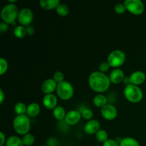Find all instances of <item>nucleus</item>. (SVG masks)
Listing matches in <instances>:
<instances>
[{
    "label": "nucleus",
    "instance_id": "8",
    "mask_svg": "<svg viewBox=\"0 0 146 146\" xmlns=\"http://www.w3.org/2000/svg\"><path fill=\"white\" fill-rule=\"evenodd\" d=\"M33 19H34V14L30 9H21L19 12L17 20H18L20 25L24 26L25 27L31 26Z\"/></svg>",
    "mask_w": 146,
    "mask_h": 146
},
{
    "label": "nucleus",
    "instance_id": "37",
    "mask_svg": "<svg viewBox=\"0 0 146 146\" xmlns=\"http://www.w3.org/2000/svg\"><path fill=\"white\" fill-rule=\"evenodd\" d=\"M4 98H5V97H4V91H3L2 89H0V104H3V102L4 101Z\"/></svg>",
    "mask_w": 146,
    "mask_h": 146
},
{
    "label": "nucleus",
    "instance_id": "31",
    "mask_svg": "<svg viewBox=\"0 0 146 146\" xmlns=\"http://www.w3.org/2000/svg\"><path fill=\"white\" fill-rule=\"evenodd\" d=\"M110 68H111V67H110L109 64L107 63V61H104V62H102L99 65V67H98L100 72L104 73V74H105L106 72L108 71V70L110 69Z\"/></svg>",
    "mask_w": 146,
    "mask_h": 146
},
{
    "label": "nucleus",
    "instance_id": "27",
    "mask_svg": "<svg viewBox=\"0 0 146 146\" xmlns=\"http://www.w3.org/2000/svg\"><path fill=\"white\" fill-rule=\"evenodd\" d=\"M81 116L83 118H84L85 120L87 121H90V120L93 119V117H94V113H93L92 110H91L90 108H85L81 111Z\"/></svg>",
    "mask_w": 146,
    "mask_h": 146
},
{
    "label": "nucleus",
    "instance_id": "5",
    "mask_svg": "<svg viewBox=\"0 0 146 146\" xmlns=\"http://www.w3.org/2000/svg\"><path fill=\"white\" fill-rule=\"evenodd\" d=\"M126 60V55L121 50H114L111 51L107 58V63L111 68H118L124 64Z\"/></svg>",
    "mask_w": 146,
    "mask_h": 146
},
{
    "label": "nucleus",
    "instance_id": "4",
    "mask_svg": "<svg viewBox=\"0 0 146 146\" xmlns=\"http://www.w3.org/2000/svg\"><path fill=\"white\" fill-rule=\"evenodd\" d=\"M123 95L125 99L133 104H137L142 101L143 98V92L138 86L128 84L125 86L123 90Z\"/></svg>",
    "mask_w": 146,
    "mask_h": 146
},
{
    "label": "nucleus",
    "instance_id": "32",
    "mask_svg": "<svg viewBox=\"0 0 146 146\" xmlns=\"http://www.w3.org/2000/svg\"><path fill=\"white\" fill-rule=\"evenodd\" d=\"M103 146H120V144L116 140L108 139L104 143H103Z\"/></svg>",
    "mask_w": 146,
    "mask_h": 146
},
{
    "label": "nucleus",
    "instance_id": "13",
    "mask_svg": "<svg viewBox=\"0 0 146 146\" xmlns=\"http://www.w3.org/2000/svg\"><path fill=\"white\" fill-rule=\"evenodd\" d=\"M58 84L53 78H48L43 82L41 85V91L45 95L52 94L56 91Z\"/></svg>",
    "mask_w": 146,
    "mask_h": 146
},
{
    "label": "nucleus",
    "instance_id": "17",
    "mask_svg": "<svg viewBox=\"0 0 146 146\" xmlns=\"http://www.w3.org/2000/svg\"><path fill=\"white\" fill-rule=\"evenodd\" d=\"M60 4L59 0H41L39 1L40 7L45 10L56 9Z\"/></svg>",
    "mask_w": 146,
    "mask_h": 146
},
{
    "label": "nucleus",
    "instance_id": "29",
    "mask_svg": "<svg viewBox=\"0 0 146 146\" xmlns=\"http://www.w3.org/2000/svg\"><path fill=\"white\" fill-rule=\"evenodd\" d=\"M64 78H65L64 74L61 71H56L53 76V79L58 84L64 81Z\"/></svg>",
    "mask_w": 146,
    "mask_h": 146
},
{
    "label": "nucleus",
    "instance_id": "15",
    "mask_svg": "<svg viewBox=\"0 0 146 146\" xmlns=\"http://www.w3.org/2000/svg\"><path fill=\"white\" fill-rule=\"evenodd\" d=\"M43 105L48 110H54L57 107L58 98L54 94H46L43 98Z\"/></svg>",
    "mask_w": 146,
    "mask_h": 146
},
{
    "label": "nucleus",
    "instance_id": "1",
    "mask_svg": "<svg viewBox=\"0 0 146 146\" xmlns=\"http://www.w3.org/2000/svg\"><path fill=\"white\" fill-rule=\"evenodd\" d=\"M109 76L104 73L94 71L88 77V85L94 92L102 94L108 90L111 86Z\"/></svg>",
    "mask_w": 146,
    "mask_h": 146
},
{
    "label": "nucleus",
    "instance_id": "18",
    "mask_svg": "<svg viewBox=\"0 0 146 146\" xmlns=\"http://www.w3.org/2000/svg\"><path fill=\"white\" fill-rule=\"evenodd\" d=\"M93 103H94L95 106L102 108L103 107H104L106 105L108 104V99L106 97V96L103 95L102 94H98V95H96L94 98Z\"/></svg>",
    "mask_w": 146,
    "mask_h": 146
},
{
    "label": "nucleus",
    "instance_id": "14",
    "mask_svg": "<svg viewBox=\"0 0 146 146\" xmlns=\"http://www.w3.org/2000/svg\"><path fill=\"white\" fill-rule=\"evenodd\" d=\"M109 78L112 84H118L125 80V74L121 68H114L110 73Z\"/></svg>",
    "mask_w": 146,
    "mask_h": 146
},
{
    "label": "nucleus",
    "instance_id": "20",
    "mask_svg": "<svg viewBox=\"0 0 146 146\" xmlns=\"http://www.w3.org/2000/svg\"><path fill=\"white\" fill-rule=\"evenodd\" d=\"M6 146H24L22 140L17 135H11L7 139Z\"/></svg>",
    "mask_w": 146,
    "mask_h": 146
},
{
    "label": "nucleus",
    "instance_id": "26",
    "mask_svg": "<svg viewBox=\"0 0 146 146\" xmlns=\"http://www.w3.org/2000/svg\"><path fill=\"white\" fill-rule=\"evenodd\" d=\"M21 140H22L23 144L24 146H31L35 142V137L34 135L29 133L23 135Z\"/></svg>",
    "mask_w": 146,
    "mask_h": 146
},
{
    "label": "nucleus",
    "instance_id": "16",
    "mask_svg": "<svg viewBox=\"0 0 146 146\" xmlns=\"http://www.w3.org/2000/svg\"><path fill=\"white\" fill-rule=\"evenodd\" d=\"M41 112V107L37 103H31L27 106V114L29 118H35Z\"/></svg>",
    "mask_w": 146,
    "mask_h": 146
},
{
    "label": "nucleus",
    "instance_id": "21",
    "mask_svg": "<svg viewBox=\"0 0 146 146\" xmlns=\"http://www.w3.org/2000/svg\"><path fill=\"white\" fill-rule=\"evenodd\" d=\"M119 144L120 146H140L138 141L132 137H125L122 138Z\"/></svg>",
    "mask_w": 146,
    "mask_h": 146
},
{
    "label": "nucleus",
    "instance_id": "36",
    "mask_svg": "<svg viewBox=\"0 0 146 146\" xmlns=\"http://www.w3.org/2000/svg\"><path fill=\"white\" fill-rule=\"evenodd\" d=\"M0 138H1V143H0V146H4V144H6V136L4 134V133L1 132L0 133Z\"/></svg>",
    "mask_w": 146,
    "mask_h": 146
},
{
    "label": "nucleus",
    "instance_id": "33",
    "mask_svg": "<svg viewBox=\"0 0 146 146\" xmlns=\"http://www.w3.org/2000/svg\"><path fill=\"white\" fill-rule=\"evenodd\" d=\"M8 29L9 24L4 22V21H1V22L0 23V31H1V33H5L8 31Z\"/></svg>",
    "mask_w": 146,
    "mask_h": 146
},
{
    "label": "nucleus",
    "instance_id": "24",
    "mask_svg": "<svg viewBox=\"0 0 146 146\" xmlns=\"http://www.w3.org/2000/svg\"><path fill=\"white\" fill-rule=\"evenodd\" d=\"M56 12L58 15H59L60 17H66L68 14H69V8H68V6L65 4H61L57 7V8L56 9Z\"/></svg>",
    "mask_w": 146,
    "mask_h": 146
},
{
    "label": "nucleus",
    "instance_id": "2",
    "mask_svg": "<svg viewBox=\"0 0 146 146\" xmlns=\"http://www.w3.org/2000/svg\"><path fill=\"white\" fill-rule=\"evenodd\" d=\"M13 128L17 134L24 135L31 129V120L27 115H17L13 121Z\"/></svg>",
    "mask_w": 146,
    "mask_h": 146
},
{
    "label": "nucleus",
    "instance_id": "25",
    "mask_svg": "<svg viewBox=\"0 0 146 146\" xmlns=\"http://www.w3.org/2000/svg\"><path fill=\"white\" fill-rule=\"evenodd\" d=\"M95 138L97 141H98L99 143H104L106 141H107L109 139L108 138V133L105 130L103 129H101L100 131H98L95 134Z\"/></svg>",
    "mask_w": 146,
    "mask_h": 146
},
{
    "label": "nucleus",
    "instance_id": "22",
    "mask_svg": "<svg viewBox=\"0 0 146 146\" xmlns=\"http://www.w3.org/2000/svg\"><path fill=\"white\" fill-rule=\"evenodd\" d=\"M14 112L17 115H26L27 114V106L22 102H19L14 106Z\"/></svg>",
    "mask_w": 146,
    "mask_h": 146
},
{
    "label": "nucleus",
    "instance_id": "11",
    "mask_svg": "<svg viewBox=\"0 0 146 146\" xmlns=\"http://www.w3.org/2000/svg\"><path fill=\"white\" fill-rule=\"evenodd\" d=\"M146 80V75L143 71H136L133 72L128 77L129 84L135 86H139L143 84Z\"/></svg>",
    "mask_w": 146,
    "mask_h": 146
},
{
    "label": "nucleus",
    "instance_id": "12",
    "mask_svg": "<svg viewBox=\"0 0 146 146\" xmlns=\"http://www.w3.org/2000/svg\"><path fill=\"white\" fill-rule=\"evenodd\" d=\"M100 130H101V124H100L99 121L96 119H92L87 121L84 127V132L88 135L96 134Z\"/></svg>",
    "mask_w": 146,
    "mask_h": 146
},
{
    "label": "nucleus",
    "instance_id": "30",
    "mask_svg": "<svg viewBox=\"0 0 146 146\" xmlns=\"http://www.w3.org/2000/svg\"><path fill=\"white\" fill-rule=\"evenodd\" d=\"M114 11H115L116 14H122L125 13V11H126V9H125V7L123 3H118L114 7Z\"/></svg>",
    "mask_w": 146,
    "mask_h": 146
},
{
    "label": "nucleus",
    "instance_id": "3",
    "mask_svg": "<svg viewBox=\"0 0 146 146\" xmlns=\"http://www.w3.org/2000/svg\"><path fill=\"white\" fill-rule=\"evenodd\" d=\"M19 12V9L15 4L8 3L3 7L1 11V18L2 21L7 23V24L15 25Z\"/></svg>",
    "mask_w": 146,
    "mask_h": 146
},
{
    "label": "nucleus",
    "instance_id": "6",
    "mask_svg": "<svg viewBox=\"0 0 146 146\" xmlns=\"http://www.w3.org/2000/svg\"><path fill=\"white\" fill-rule=\"evenodd\" d=\"M56 92L60 99L68 101L74 96V88L71 83L64 81L58 84Z\"/></svg>",
    "mask_w": 146,
    "mask_h": 146
},
{
    "label": "nucleus",
    "instance_id": "28",
    "mask_svg": "<svg viewBox=\"0 0 146 146\" xmlns=\"http://www.w3.org/2000/svg\"><path fill=\"white\" fill-rule=\"evenodd\" d=\"M8 62L7 60L4 58H0V75L3 76L6 74L8 70Z\"/></svg>",
    "mask_w": 146,
    "mask_h": 146
},
{
    "label": "nucleus",
    "instance_id": "9",
    "mask_svg": "<svg viewBox=\"0 0 146 146\" xmlns=\"http://www.w3.org/2000/svg\"><path fill=\"white\" fill-rule=\"evenodd\" d=\"M101 116L107 121H113L118 115V110L112 104H108L101 108Z\"/></svg>",
    "mask_w": 146,
    "mask_h": 146
},
{
    "label": "nucleus",
    "instance_id": "7",
    "mask_svg": "<svg viewBox=\"0 0 146 146\" xmlns=\"http://www.w3.org/2000/svg\"><path fill=\"white\" fill-rule=\"evenodd\" d=\"M123 4L126 11L133 15H141L145 10L143 2L141 0H125Z\"/></svg>",
    "mask_w": 146,
    "mask_h": 146
},
{
    "label": "nucleus",
    "instance_id": "10",
    "mask_svg": "<svg viewBox=\"0 0 146 146\" xmlns=\"http://www.w3.org/2000/svg\"><path fill=\"white\" fill-rule=\"evenodd\" d=\"M81 118L82 116L81 111L78 110H71L66 113L64 121L68 125H75L80 122Z\"/></svg>",
    "mask_w": 146,
    "mask_h": 146
},
{
    "label": "nucleus",
    "instance_id": "23",
    "mask_svg": "<svg viewBox=\"0 0 146 146\" xmlns=\"http://www.w3.org/2000/svg\"><path fill=\"white\" fill-rule=\"evenodd\" d=\"M14 35L17 38H24L26 36V35H27V29L24 26H17L14 29Z\"/></svg>",
    "mask_w": 146,
    "mask_h": 146
},
{
    "label": "nucleus",
    "instance_id": "19",
    "mask_svg": "<svg viewBox=\"0 0 146 146\" xmlns=\"http://www.w3.org/2000/svg\"><path fill=\"white\" fill-rule=\"evenodd\" d=\"M66 115V112L64 107L58 106L53 110V115L58 121H62L65 119Z\"/></svg>",
    "mask_w": 146,
    "mask_h": 146
},
{
    "label": "nucleus",
    "instance_id": "35",
    "mask_svg": "<svg viewBox=\"0 0 146 146\" xmlns=\"http://www.w3.org/2000/svg\"><path fill=\"white\" fill-rule=\"evenodd\" d=\"M26 29H27V35L32 36L33 34H34V29L32 26H29V27H26Z\"/></svg>",
    "mask_w": 146,
    "mask_h": 146
},
{
    "label": "nucleus",
    "instance_id": "38",
    "mask_svg": "<svg viewBox=\"0 0 146 146\" xmlns=\"http://www.w3.org/2000/svg\"><path fill=\"white\" fill-rule=\"evenodd\" d=\"M40 146H48L47 145H40Z\"/></svg>",
    "mask_w": 146,
    "mask_h": 146
},
{
    "label": "nucleus",
    "instance_id": "34",
    "mask_svg": "<svg viewBox=\"0 0 146 146\" xmlns=\"http://www.w3.org/2000/svg\"><path fill=\"white\" fill-rule=\"evenodd\" d=\"M58 145V141L54 138H51L47 141V145L48 146H57Z\"/></svg>",
    "mask_w": 146,
    "mask_h": 146
}]
</instances>
